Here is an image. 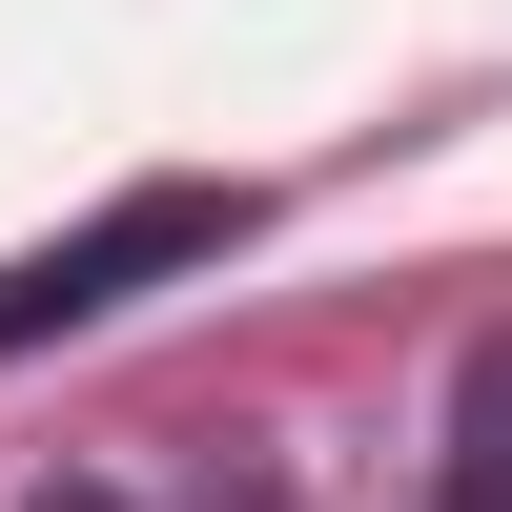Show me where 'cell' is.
<instances>
[{
    "mask_svg": "<svg viewBox=\"0 0 512 512\" xmlns=\"http://www.w3.org/2000/svg\"><path fill=\"white\" fill-rule=\"evenodd\" d=\"M0 512H144V492H103V472H41V492H0Z\"/></svg>",
    "mask_w": 512,
    "mask_h": 512,
    "instance_id": "3",
    "label": "cell"
},
{
    "mask_svg": "<svg viewBox=\"0 0 512 512\" xmlns=\"http://www.w3.org/2000/svg\"><path fill=\"white\" fill-rule=\"evenodd\" d=\"M431 512H512V328L451 369V472H431Z\"/></svg>",
    "mask_w": 512,
    "mask_h": 512,
    "instance_id": "2",
    "label": "cell"
},
{
    "mask_svg": "<svg viewBox=\"0 0 512 512\" xmlns=\"http://www.w3.org/2000/svg\"><path fill=\"white\" fill-rule=\"evenodd\" d=\"M246 226H267V185H205V164H164V185H123V205H82V226L0 246V369H21V349H62V328H123L144 287L226 267Z\"/></svg>",
    "mask_w": 512,
    "mask_h": 512,
    "instance_id": "1",
    "label": "cell"
}]
</instances>
